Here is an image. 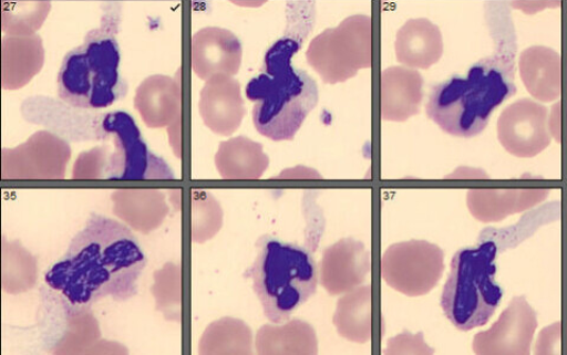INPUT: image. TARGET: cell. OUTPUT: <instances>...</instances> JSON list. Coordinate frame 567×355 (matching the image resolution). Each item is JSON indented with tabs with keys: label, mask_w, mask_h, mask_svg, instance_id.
I'll use <instances>...</instances> for the list:
<instances>
[{
	"label": "cell",
	"mask_w": 567,
	"mask_h": 355,
	"mask_svg": "<svg viewBox=\"0 0 567 355\" xmlns=\"http://www.w3.org/2000/svg\"><path fill=\"white\" fill-rule=\"evenodd\" d=\"M135 108L150 128H165L182 116V86L177 80L155 75L140 84Z\"/></svg>",
	"instance_id": "2e32d148"
},
{
	"label": "cell",
	"mask_w": 567,
	"mask_h": 355,
	"mask_svg": "<svg viewBox=\"0 0 567 355\" xmlns=\"http://www.w3.org/2000/svg\"><path fill=\"white\" fill-rule=\"evenodd\" d=\"M549 190L523 189H472L467 194V206L472 216L483 222H496L540 203Z\"/></svg>",
	"instance_id": "e0dca14e"
},
{
	"label": "cell",
	"mask_w": 567,
	"mask_h": 355,
	"mask_svg": "<svg viewBox=\"0 0 567 355\" xmlns=\"http://www.w3.org/2000/svg\"><path fill=\"white\" fill-rule=\"evenodd\" d=\"M319 282L330 295L346 294L363 285L370 273L367 246L346 238L329 246L319 264Z\"/></svg>",
	"instance_id": "7c38bea8"
},
{
	"label": "cell",
	"mask_w": 567,
	"mask_h": 355,
	"mask_svg": "<svg viewBox=\"0 0 567 355\" xmlns=\"http://www.w3.org/2000/svg\"><path fill=\"white\" fill-rule=\"evenodd\" d=\"M545 105L523 98L508 105L498 119V138L511 155L529 158L551 145Z\"/></svg>",
	"instance_id": "30bf717a"
},
{
	"label": "cell",
	"mask_w": 567,
	"mask_h": 355,
	"mask_svg": "<svg viewBox=\"0 0 567 355\" xmlns=\"http://www.w3.org/2000/svg\"><path fill=\"white\" fill-rule=\"evenodd\" d=\"M243 46L237 35L221 28H205L192 39V67L199 79L235 76L239 73Z\"/></svg>",
	"instance_id": "4fadbf2b"
},
{
	"label": "cell",
	"mask_w": 567,
	"mask_h": 355,
	"mask_svg": "<svg viewBox=\"0 0 567 355\" xmlns=\"http://www.w3.org/2000/svg\"><path fill=\"white\" fill-rule=\"evenodd\" d=\"M101 139L113 140L109 147L86 153V169L92 179L110 181L174 180L175 174L164 158L155 155L142 137L135 119L126 112L106 114L99 122Z\"/></svg>",
	"instance_id": "52a82bcc"
},
{
	"label": "cell",
	"mask_w": 567,
	"mask_h": 355,
	"mask_svg": "<svg viewBox=\"0 0 567 355\" xmlns=\"http://www.w3.org/2000/svg\"><path fill=\"white\" fill-rule=\"evenodd\" d=\"M498 250L492 239L481 238L477 247L463 248L452 259L441 307L460 331L485 326L502 303L504 292L495 281Z\"/></svg>",
	"instance_id": "8992f818"
},
{
	"label": "cell",
	"mask_w": 567,
	"mask_h": 355,
	"mask_svg": "<svg viewBox=\"0 0 567 355\" xmlns=\"http://www.w3.org/2000/svg\"><path fill=\"white\" fill-rule=\"evenodd\" d=\"M51 10L49 0H10L3 2V31L29 35L40 30Z\"/></svg>",
	"instance_id": "cb8c5ba5"
},
{
	"label": "cell",
	"mask_w": 567,
	"mask_h": 355,
	"mask_svg": "<svg viewBox=\"0 0 567 355\" xmlns=\"http://www.w3.org/2000/svg\"><path fill=\"white\" fill-rule=\"evenodd\" d=\"M423 79L419 71L392 66L381 77V115L385 121L405 122L420 112Z\"/></svg>",
	"instance_id": "9a60e30c"
},
{
	"label": "cell",
	"mask_w": 567,
	"mask_h": 355,
	"mask_svg": "<svg viewBox=\"0 0 567 355\" xmlns=\"http://www.w3.org/2000/svg\"><path fill=\"white\" fill-rule=\"evenodd\" d=\"M120 46L112 30L100 28L66 53L59 73V95L79 109H104L127 95L118 73Z\"/></svg>",
	"instance_id": "5b68a950"
},
{
	"label": "cell",
	"mask_w": 567,
	"mask_h": 355,
	"mask_svg": "<svg viewBox=\"0 0 567 355\" xmlns=\"http://www.w3.org/2000/svg\"><path fill=\"white\" fill-rule=\"evenodd\" d=\"M560 323L545 328L537 343V353H555L560 347Z\"/></svg>",
	"instance_id": "4316f807"
},
{
	"label": "cell",
	"mask_w": 567,
	"mask_h": 355,
	"mask_svg": "<svg viewBox=\"0 0 567 355\" xmlns=\"http://www.w3.org/2000/svg\"><path fill=\"white\" fill-rule=\"evenodd\" d=\"M256 346L260 354L318 353V341L313 327L299 319L277 326H262L257 334Z\"/></svg>",
	"instance_id": "603a6c76"
},
{
	"label": "cell",
	"mask_w": 567,
	"mask_h": 355,
	"mask_svg": "<svg viewBox=\"0 0 567 355\" xmlns=\"http://www.w3.org/2000/svg\"><path fill=\"white\" fill-rule=\"evenodd\" d=\"M537 327V312L526 297H513L498 322L474 336L473 349L476 354H528Z\"/></svg>",
	"instance_id": "8fae6325"
},
{
	"label": "cell",
	"mask_w": 567,
	"mask_h": 355,
	"mask_svg": "<svg viewBox=\"0 0 567 355\" xmlns=\"http://www.w3.org/2000/svg\"><path fill=\"white\" fill-rule=\"evenodd\" d=\"M45 51L39 34L7 35L2 43L3 87L25 86L44 65Z\"/></svg>",
	"instance_id": "ac0fdd59"
},
{
	"label": "cell",
	"mask_w": 567,
	"mask_h": 355,
	"mask_svg": "<svg viewBox=\"0 0 567 355\" xmlns=\"http://www.w3.org/2000/svg\"><path fill=\"white\" fill-rule=\"evenodd\" d=\"M207 332L218 335L215 346H212L207 353H252V332L238 319L225 317L213 324Z\"/></svg>",
	"instance_id": "d4e9b609"
},
{
	"label": "cell",
	"mask_w": 567,
	"mask_h": 355,
	"mask_svg": "<svg viewBox=\"0 0 567 355\" xmlns=\"http://www.w3.org/2000/svg\"><path fill=\"white\" fill-rule=\"evenodd\" d=\"M559 3V0H516L512 6L525 13H536L546 8L557 7Z\"/></svg>",
	"instance_id": "83f0119b"
},
{
	"label": "cell",
	"mask_w": 567,
	"mask_h": 355,
	"mask_svg": "<svg viewBox=\"0 0 567 355\" xmlns=\"http://www.w3.org/2000/svg\"><path fill=\"white\" fill-rule=\"evenodd\" d=\"M147 263L128 227L93 215L47 272L45 283L76 309H89L109 296L121 303L137 294Z\"/></svg>",
	"instance_id": "6da1fadb"
},
{
	"label": "cell",
	"mask_w": 567,
	"mask_h": 355,
	"mask_svg": "<svg viewBox=\"0 0 567 355\" xmlns=\"http://www.w3.org/2000/svg\"><path fill=\"white\" fill-rule=\"evenodd\" d=\"M398 61L412 69H430L443 53L440 29L425 18L408 21L396 35Z\"/></svg>",
	"instance_id": "ffe728a7"
},
{
	"label": "cell",
	"mask_w": 567,
	"mask_h": 355,
	"mask_svg": "<svg viewBox=\"0 0 567 355\" xmlns=\"http://www.w3.org/2000/svg\"><path fill=\"white\" fill-rule=\"evenodd\" d=\"M445 272V253L424 240L394 243L386 248L381 274L389 288L408 296L433 291Z\"/></svg>",
	"instance_id": "9c48e42d"
},
{
	"label": "cell",
	"mask_w": 567,
	"mask_h": 355,
	"mask_svg": "<svg viewBox=\"0 0 567 355\" xmlns=\"http://www.w3.org/2000/svg\"><path fill=\"white\" fill-rule=\"evenodd\" d=\"M202 117L213 133L223 136L238 130L246 115L240 83L234 76H215L206 81L200 95Z\"/></svg>",
	"instance_id": "5bb4252c"
},
{
	"label": "cell",
	"mask_w": 567,
	"mask_h": 355,
	"mask_svg": "<svg viewBox=\"0 0 567 355\" xmlns=\"http://www.w3.org/2000/svg\"><path fill=\"white\" fill-rule=\"evenodd\" d=\"M520 76L527 92L540 102L560 97L563 87L561 58L546 46H530L522 52Z\"/></svg>",
	"instance_id": "d6986e66"
},
{
	"label": "cell",
	"mask_w": 567,
	"mask_h": 355,
	"mask_svg": "<svg viewBox=\"0 0 567 355\" xmlns=\"http://www.w3.org/2000/svg\"><path fill=\"white\" fill-rule=\"evenodd\" d=\"M307 60L326 83L346 82L371 66V18L357 14L328 29L309 45Z\"/></svg>",
	"instance_id": "ba28073f"
},
{
	"label": "cell",
	"mask_w": 567,
	"mask_h": 355,
	"mask_svg": "<svg viewBox=\"0 0 567 355\" xmlns=\"http://www.w3.org/2000/svg\"><path fill=\"white\" fill-rule=\"evenodd\" d=\"M217 168L225 180H258L270 165V158L257 142L239 136L230 138L219 147Z\"/></svg>",
	"instance_id": "44dd1931"
},
{
	"label": "cell",
	"mask_w": 567,
	"mask_h": 355,
	"mask_svg": "<svg viewBox=\"0 0 567 355\" xmlns=\"http://www.w3.org/2000/svg\"><path fill=\"white\" fill-rule=\"evenodd\" d=\"M257 250L245 276L252 280L265 316L274 324L286 323L316 293L318 265L309 248L275 237H261Z\"/></svg>",
	"instance_id": "277c9868"
},
{
	"label": "cell",
	"mask_w": 567,
	"mask_h": 355,
	"mask_svg": "<svg viewBox=\"0 0 567 355\" xmlns=\"http://www.w3.org/2000/svg\"><path fill=\"white\" fill-rule=\"evenodd\" d=\"M433 352L434 351L423 342V335L421 333L412 335L405 332L396 336V338L389 341L385 354H430Z\"/></svg>",
	"instance_id": "484cf974"
},
{
	"label": "cell",
	"mask_w": 567,
	"mask_h": 355,
	"mask_svg": "<svg viewBox=\"0 0 567 355\" xmlns=\"http://www.w3.org/2000/svg\"><path fill=\"white\" fill-rule=\"evenodd\" d=\"M371 286L362 285L346 293L337 303L333 325L344 340L358 344L371 341Z\"/></svg>",
	"instance_id": "7402d4cb"
},
{
	"label": "cell",
	"mask_w": 567,
	"mask_h": 355,
	"mask_svg": "<svg viewBox=\"0 0 567 355\" xmlns=\"http://www.w3.org/2000/svg\"><path fill=\"white\" fill-rule=\"evenodd\" d=\"M300 46L291 38L276 42L266 52L261 73L246 86V97L255 102L256 129L276 142L292 140L318 103L316 81L291 64Z\"/></svg>",
	"instance_id": "7a4b0ae2"
},
{
	"label": "cell",
	"mask_w": 567,
	"mask_h": 355,
	"mask_svg": "<svg viewBox=\"0 0 567 355\" xmlns=\"http://www.w3.org/2000/svg\"><path fill=\"white\" fill-rule=\"evenodd\" d=\"M516 93L513 59L494 56L474 64L467 77L436 84L425 111L443 132L471 138L481 135L493 112Z\"/></svg>",
	"instance_id": "3957f363"
}]
</instances>
